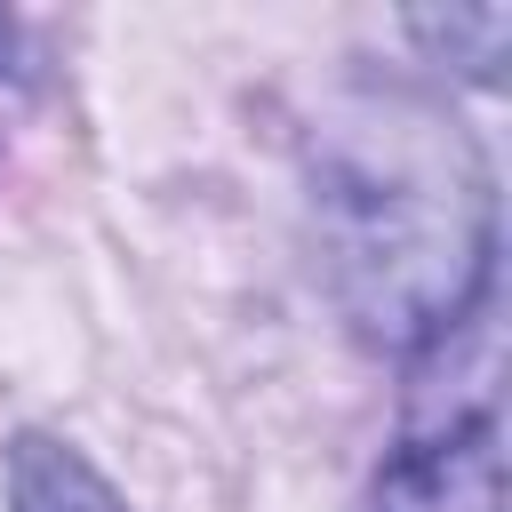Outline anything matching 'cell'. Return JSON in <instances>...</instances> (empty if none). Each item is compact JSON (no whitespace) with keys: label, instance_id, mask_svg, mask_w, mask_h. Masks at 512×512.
<instances>
[{"label":"cell","instance_id":"1","mask_svg":"<svg viewBox=\"0 0 512 512\" xmlns=\"http://www.w3.org/2000/svg\"><path fill=\"white\" fill-rule=\"evenodd\" d=\"M328 224H336V272H344L352 320L376 344H400V352L440 344L488 288L496 208H488V168L456 136V120L432 152L392 128L384 160L368 152L336 168Z\"/></svg>","mask_w":512,"mask_h":512},{"label":"cell","instance_id":"3","mask_svg":"<svg viewBox=\"0 0 512 512\" xmlns=\"http://www.w3.org/2000/svg\"><path fill=\"white\" fill-rule=\"evenodd\" d=\"M8 496H16V512H128L88 456H72V448H56V440H40V432L16 440V456H8Z\"/></svg>","mask_w":512,"mask_h":512},{"label":"cell","instance_id":"2","mask_svg":"<svg viewBox=\"0 0 512 512\" xmlns=\"http://www.w3.org/2000/svg\"><path fill=\"white\" fill-rule=\"evenodd\" d=\"M376 512H504V448L496 408L448 416L384 456Z\"/></svg>","mask_w":512,"mask_h":512},{"label":"cell","instance_id":"4","mask_svg":"<svg viewBox=\"0 0 512 512\" xmlns=\"http://www.w3.org/2000/svg\"><path fill=\"white\" fill-rule=\"evenodd\" d=\"M408 32L440 56H456L464 80H496L504 64V40H512V16L504 8H448V16H408Z\"/></svg>","mask_w":512,"mask_h":512}]
</instances>
